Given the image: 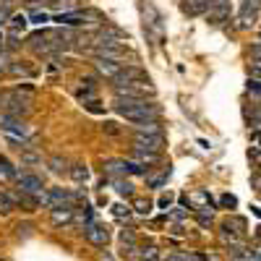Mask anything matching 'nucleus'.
Listing matches in <instances>:
<instances>
[{
    "mask_svg": "<svg viewBox=\"0 0 261 261\" xmlns=\"http://www.w3.org/2000/svg\"><path fill=\"white\" fill-rule=\"evenodd\" d=\"M42 157L39 154H34V151H24V154H21V162H27V165H34V162H39Z\"/></svg>",
    "mask_w": 261,
    "mask_h": 261,
    "instance_id": "c756f323",
    "label": "nucleus"
},
{
    "mask_svg": "<svg viewBox=\"0 0 261 261\" xmlns=\"http://www.w3.org/2000/svg\"><path fill=\"white\" fill-rule=\"evenodd\" d=\"M167 178H170V165H167V170H162V172H160V175H151V178H146V183H149L151 188H160Z\"/></svg>",
    "mask_w": 261,
    "mask_h": 261,
    "instance_id": "5701e85b",
    "label": "nucleus"
},
{
    "mask_svg": "<svg viewBox=\"0 0 261 261\" xmlns=\"http://www.w3.org/2000/svg\"><path fill=\"white\" fill-rule=\"evenodd\" d=\"M222 204H225V206H230V209H232V206H235V204H238V201H235V196H230V193H225V196H222Z\"/></svg>",
    "mask_w": 261,
    "mask_h": 261,
    "instance_id": "f704fd0d",
    "label": "nucleus"
},
{
    "mask_svg": "<svg viewBox=\"0 0 261 261\" xmlns=\"http://www.w3.org/2000/svg\"><path fill=\"white\" fill-rule=\"evenodd\" d=\"M27 24H29V18H27V16H11V18H8V29H11V34L24 32Z\"/></svg>",
    "mask_w": 261,
    "mask_h": 261,
    "instance_id": "6ab92c4d",
    "label": "nucleus"
},
{
    "mask_svg": "<svg viewBox=\"0 0 261 261\" xmlns=\"http://www.w3.org/2000/svg\"><path fill=\"white\" fill-rule=\"evenodd\" d=\"M8 18H11V11L8 8H0V24H8Z\"/></svg>",
    "mask_w": 261,
    "mask_h": 261,
    "instance_id": "c9c22d12",
    "label": "nucleus"
},
{
    "mask_svg": "<svg viewBox=\"0 0 261 261\" xmlns=\"http://www.w3.org/2000/svg\"><path fill=\"white\" fill-rule=\"evenodd\" d=\"M120 248L125 253H136V235H134V230H130V227L120 230Z\"/></svg>",
    "mask_w": 261,
    "mask_h": 261,
    "instance_id": "2eb2a0df",
    "label": "nucleus"
},
{
    "mask_svg": "<svg viewBox=\"0 0 261 261\" xmlns=\"http://www.w3.org/2000/svg\"><path fill=\"white\" fill-rule=\"evenodd\" d=\"M136 134H162V125H160V120L141 123V125H136Z\"/></svg>",
    "mask_w": 261,
    "mask_h": 261,
    "instance_id": "aec40b11",
    "label": "nucleus"
},
{
    "mask_svg": "<svg viewBox=\"0 0 261 261\" xmlns=\"http://www.w3.org/2000/svg\"><path fill=\"white\" fill-rule=\"evenodd\" d=\"M253 188L261 191V172H256V175H253Z\"/></svg>",
    "mask_w": 261,
    "mask_h": 261,
    "instance_id": "58836bf2",
    "label": "nucleus"
},
{
    "mask_svg": "<svg viewBox=\"0 0 261 261\" xmlns=\"http://www.w3.org/2000/svg\"><path fill=\"white\" fill-rule=\"evenodd\" d=\"M34 24H45V21H50V13L47 11H32V16H29Z\"/></svg>",
    "mask_w": 261,
    "mask_h": 261,
    "instance_id": "c85d7f7f",
    "label": "nucleus"
},
{
    "mask_svg": "<svg viewBox=\"0 0 261 261\" xmlns=\"http://www.w3.org/2000/svg\"><path fill=\"white\" fill-rule=\"evenodd\" d=\"M102 261H115V258H113L110 253H102Z\"/></svg>",
    "mask_w": 261,
    "mask_h": 261,
    "instance_id": "ea45409f",
    "label": "nucleus"
},
{
    "mask_svg": "<svg viewBox=\"0 0 261 261\" xmlns=\"http://www.w3.org/2000/svg\"><path fill=\"white\" fill-rule=\"evenodd\" d=\"M113 186H115V191H118L120 196H130V193H134V183H128L125 178H115Z\"/></svg>",
    "mask_w": 261,
    "mask_h": 261,
    "instance_id": "412c9836",
    "label": "nucleus"
},
{
    "mask_svg": "<svg viewBox=\"0 0 261 261\" xmlns=\"http://www.w3.org/2000/svg\"><path fill=\"white\" fill-rule=\"evenodd\" d=\"M71 220H73V206L53 209V222H55V225H68Z\"/></svg>",
    "mask_w": 261,
    "mask_h": 261,
    "instance_id": "f3484780",
    "label": "nucleus"
},
{
    "mask_svg": "<svg viewBox=\"0 0 261 261\" xmlns=\"http://www.w3.org/2000/svg\"><path fill=\"white\" fill-rule=\"evenodd\" d=\"M39 204H45L47 209L73 206V191H68V188H47V191L39 193Z\"/></svg>",
    "mask_w": 261,
    "mask_h": 261,
    "instance_id": "39448f33",
    "label": "nucleus"
},
{
    "mask_svg": "<svg viewBox=\"0 0 261 261\" xmlns=\"http://www.w3.org/2000/svg\"><path fill=\"white\" fill-rule=\"evenodd\" d=\"M165 146V136L162 134H136V149L149 151V154H160Z\"/></svg>",
    "mask_w": 261,
    "mask_h": 261,
    "instance_id": "0eeeda50",
    "label": "nucleus"
},
{
    "mask_svg": "<svg viewBox=\"0 0 261 261\" xmlns=\"http://www.w3.org/2000/svg\"><path fill=\"white\" fill-rule=\"evenodd\" d=\"M89 16L94 13H60L55 16V21L63 27H79V24H89Z\"/></svg>",
    "mask_w": 261,
    "mask_h": 261,
    "instance_id": "9b49d317",
    "label": "nucleus"
},
{
    "mask_svg": "<svg viewBox=\"0 0 261 261\" xmlns=\"http://www.w3.org/2000/svg\"><path fill=\"white\" fill-rule=\"evenodd\" d=\"M6 60H8V53H6V50H0V71L6 68Z\"/></svg>",
    "mask_w": 261,
    "mask_h": 261,
    "instance_id": "4c0bfd02",
    "label": "nucleus"
},
{
    "mask_svg": "<svg viewBox=\"0 0 261 261\" xmlns=\"http://www.w3.org/2000/svg\"><path fill=\"white\" fill-rule=\"evenodd\" d=\"M113 212H115V217H128V214H130V209H128V206H123V204H115V206H113Z\"/></svg>",
    "mask_w": 261,
    "mask_h": 261,
    "instance_id": "2f4dec72",
    "label": "nucleus"
},
{
    "mask_svg": "<svg viewBox=\"0 0 261 261\" xmlns=\"http://www.w3.org/2000/svg\"><path fill=\"white\" fill-rule=\"evenodd\" d=\"M170 217H172V220H183V217H186V212H183V206H175V209H172V212H170Z\"/></svg>",
    "mask_w": 261,
    "mask_h": 261,
    "instance_id": "72a5a7b5",
    "label": "nucleus"
},
{
    "mask_svg": "<svg viewBox=\"0 0 261 261\" xmlns=\"http://www.w3.org/2000/svg\"><path fill=\"white\" fill-rule=\"evenodd\" d=\"M134 162H139V165L149 167V165L160 162V154H149V151H141V149H136V146H134Z\"/></svg>",
    "mask_w": 261,
    "mask_h": 261,
    "instance_id": "a211bd4d",
    "label": "nucleus"
},
{
    "mask_svg": "<svg viewBox=\"0 0 261 261\" xmlns=\"http://www.w3.org/2000/svg\"><path fill=\"white\" fill-rule=\"evenodd\" d=\"M248 94L251 97H256V99H261V79H248Z\"/></svg>",
    "mask_w": 261,
    "mask_h": 261,
    "instance_id": "393cba45",
    "label": "nucleus"
},
{
    "mask_svg": "<svg viewBox=\"0 0 261 261\" xmlns=\"http://www.w3.org/2000/svg\"><path fill=\"white\" fill-rule=\"evenodd\" d=\"M0 130H3L8 139L18 141V144H24L29 139V125L21 120V118H13L8 113H0Z\"/></svg>",
    "mask_w": 261,
    "mask_h": 261,
    "instance_id": "20e7f679",
    "label": "nucleus"
},
{
    "mask_svg": "<svg viewBox=\"0 0 261 261\" xmlns=\"http://www.w3.org/2000/svg\"><path fill=\"white\" fill-rule=\"evenodd\" d=\"M8 68H11V73H16V76H32V68H29V65H18V63H11Z\"/></svg>",
    "mask_w": 261,
    "mask_h": 261,
    "instance_id": "a878e982",
    "label": "nucleus"
},
{
    "mask_svg": "<svg viewBox=\"0 0 261 261\" xmlns=\"http://www.w3.org/2000/svg\"><path fill=\"white\" fill-rule=\"evenodd\" d=\"M18 206V193H13V191H6V188H0V212L3 214H8V212H13Z\"/></svg>",
    "mask_w": 261,
    "mask_h": 261,
    "instance_id": "ddd939ff",
    "label": "nucleus"
},
{
    "mask_svg": "<svg viewBox=\"0 0 261 261\" xmlns=\"http://www.w3.org/2000/svg\"><path fill=\"white\" fill-rule=\"evenodd\" d=\"M113 107H115V113L123 115L125 120L130 123H151V120H157L160 118V107L154 102H146V99H134V97H115L113 99Z\"/></svg>",
    "mask_w": 261,
    "mask_h": 261,
    "instance_id": "f03ea898",
    "label": "nucleus"
},
{
    "mask_svg": "<svg viewBox=\"0 0 261 261\" xmlns=\"http://www.w3.org/2000/svg\"><path fill=\"white\" fill-rule=\"evenodd\" d=\"M170 201H172V196L167 193V196H162V199H160V206H162V209H167V206H170Z\"/></svg>",
    "mask_w": 261,
    "mask_h": 261,
    "instance_id": "e433bc0d",
    "label": "nucleus"
},
{
    "mask_svg": "<svg viewBox=\"0 0 261 261\" xmlns=\"http://www.w3.org/2000/svg\"><path fill=\"white\" fill-rule=\"evenodd\" d=\"M258 8H261V0H243V8H241V11H246V13H258Z\"/></svg>",
    "mask_w": 261,
    "mask_h": 261,
    "instance_id": "bb28decb",
    "label": "nucleus"
},
{
    "mask_svg": "<svg viewBox=\"0 0 261 261\" xmlns=\"http://www.w3.org/2000/svg\"><path fill=\"white\" fill-rule=\"evenodd\" d=\"M71 45H73L71 29H42V32H34L29 37V47L37 55H58Z\"/></svg>",
    "mask_w": 261,
    "mask_h": 261,
    "instance_id": "f257e3e1",
    "label": "nucleus"
},
{
    "mask_svg": "<svg viewBox=\"0 0 261 261\" xmlns=\"http://www.w3.org/2000/svg\"><path fill=\"white\" fill-rule=\"evenodd\" d=\"M16 186H18V193L34 196V199H39V193L45 191V183L34 172H21V175H16Z\"/></svg>",
    "mask_w": 261,
    "mask_h": 261,
    "instance_id": "423d86ee",
    "label": "nucleus"
},
{
    "mask_svg": "<svg viewBox=\"0 0 261 261\" xmlns=\"http://www.w3.org/2000/svg\"><path fill=\"white\" fill-rule=\"evenodd\" d=\"M3 45H6V37H3V32H0V50H3Z\"/></svg>",
    "mask_w": 261,
    "mask_h": 261,
    "instance_id": "a19ab883",
    "label": "nucleus"
},
{
    "mask_svg": "<svg viewBox=\"0 0 261 261\" xmlns=\"http://www.w3.org/2000/svg\"><path fill=\"white\" fill-rule=\"evenodd\" d=\"M125 68V63H115V60H97V71L105 79H118V73Z\"/></svg>",
    "mask_w": 261,
    "mask_h": 261,
    "instance_id": "9d476101",
    "label": "nucleus"
},
{
    "mask_svg": "<svg viewBox=\"0 0 261 261\" xmlns=\"http://www.w3.org/2000/svg\"><path fill=\"white\" fill-rule=\"evenodd\" d=\"M251 60L261 63V45H253V47H251Z\"/></svg>",
    "mask_w": 261,
    "mask_h": 261,
    "instance_id": "473e14b6",
    "label": "nucleus"
},
{
    "mask_svg": "<svg viewBox=\"0 0 261 261\" xmlns=\"http://www.w3.org/2000/svg\"><path fill=\"white\" fill-rule=\"evenodd\" d=\"M188 201L193 204V209H206V206H212V196H209V191H193L188 196Z\"/></svg>",
    "mask_w": 261,
    "mask_h": 261,
    "instance_id": "4468645a",
    "label": "nucleus"
},
{
    "mask_svg": "<svg viewBox=\"0 0 261 261\" xmlns=\"http://www.w3.org/2000/svg\"><path fill=\"white\" fill-rule=\"evenodd\" d=\"M0 175H6V178H16V167H13L6 157H0Z\"/></svg>",
    "mask_w": 261,
    "mask_h": 261,
    "instance_id": "b1692460",
    "label": "nucleus"
},
{
    "mask_svg": "<svg viewBox=\"0 0 261 261\" xmlns=\"http://www.w3.org/2000/svg\"><path fill=\"white\" fill-rule=\"evenodd\" d=\"M136 212H139V214H149V212H151V201L139 199V201H136Z\"/></svg>",
    "mask_w": 261,
    "mask_h": 261,
    "instance_id": "7c9ffc66",
    "label": "nucleus"
},
{
    "mask_svg": "<svg viewBox=\"0 0 261 261\" xmlns=\"http://www.w3.org/2000/svg\"><path fill=\"white\" fill-rule=\"evenodd\" d=\"M84 238H86V241H89L92 246L105 248L107 241H110V232H107V227L99 225V222H89V225H84Z\"/></svg>",
    "mask_w": 261,
    "mask_h": 261,
    "instance_id": "6e6552de",
    "label": "nucleus"
},
{
    "mask_svg": "<svg viewBox=\"0 0 261 261\" xmlns=\"http://www.w3.org/2000/svg\"><path fill=\"white\" fill-rule=\"evenodd\" d=\"M105 172H110L113 178H125L128 172V160H107L105 162Z\"/></svg>",
    "mask_w": 261,
    "mask_h": 261,
    "instance_id": "f8f14e48",
    "label": "nucleus"
},
{
    "mask_svg": "<svg viewBox=\"0 0 261 261\" xmlns=\"http://www.w3.org/2000/svg\"><path fill=\"white\" fill-rule=\"evenodd\" d=\"M212 0H183V13L188 16H206Z\"/></svg>",
    "mask_w": 261,
    "mask_h": 261,
    "instance_id": "1a4fd4ad",
    "label": "nucleus"
},
{
    "mask_svg": "<svg viewBox=\"0 0 261 261\" xmlns=\"http://www.w3.org/2000/svg\"><path fill=\"white\" fill-rule=\"evenodd\" d=\"M50 170L53 172H58V175H60V172H68V162H65L63 157H50Z\"/></svg>",
    "mask_w": 261,
    "mask_h": 261,
    "instance_id": "4be33fe9",
    "label": "nucleus"
},
{
    "mask_svg": "<svg viewBox=\"0 0 261 261\" xmlns=\"http://www.w3.org/2000/svg\"><path fill=\"white\" fill-rule=\"evenodd\" d=\"M0 105H3V113H8L13 118L29 115L32 113V94L21 92V89H13L11 94H6L3 99H0Z\"/></svg>",
    "mask_w": 261,
    "mask_h": 261,
    "instance_id": "7ed1b4c3",
    "label": "nucleus"
},
{
    "mask_svg": "<svg viewBox=\"0 0 261 261\" xmlns=\"http://www.w3.org/2000/svg\"><path fill=\"white\" fill-rule=\"evenodd\" d=\"M157 256H160V251H157L154 246H146V248H141V258H144V261H154Z\"/></svg>",
    "mask_w": 261,
    "mask_h": 261,
    "instance_id": "cd10ccee",
    "label": "nucleus"
},
{
    "mask_svg": "<svg viewBox=\"0 0 261 261\" xmlns=\"http://www.w3.org/2000/svg\"><path fill=\"white\" fill-rule=\"evenodd\" d=\"M68 175H71L76 183H86V180H89V167H86L84 162H73V165L68 167Z\"/></svg>",
    "mask_w": 261,
    "mask_h": 261,
    "instance_id": "dca6fc26",
    "label": "nucleus"
}]
</instances>
